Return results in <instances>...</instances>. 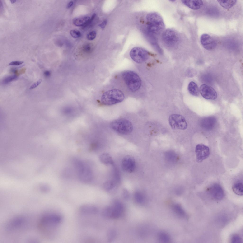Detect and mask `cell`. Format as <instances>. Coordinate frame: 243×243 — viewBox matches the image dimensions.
Instances as JSON below:
<instances>
[{
	"label": "cell",
	"instance_id": "cell-20",
	"mask_svg": "<svg viewBox=\"0 0 243 243\" xmlns=\"http://www.w3.org/2000/svg\"><path fill=\"white\" fill-rule=\"evenodd\" d=\"M99 159L103 163L107 165H112L113 162L110 155L108 153H104L101 154Z\"/></svg>",
	"mask_w": 243,
	"mask_h": 243
},
{
	"label": "cell",
	"instance_id": "cell-13",
	"mask_svg": "<svg viewBox=\"0 0 243 243\" xmlns=\"http://www.w3.org/2000/svg\"><path fill=\"white\" fill-rule=\"evenodd\" d=\"M200 42L202 46L208 50H211L216 47V42L214 39L207 34H202L200 37Z\"/></svg>",
	"mask_w": 243,
	"mask_h": 243
},
{
	"label": "cell",
	"instance_id": "cell-36",
	"mask_svg": "<svg viewBox=\"0 0 243 243\" xmlns=\"http://www.w3.org/2000/svg\"><path fill=\"white\" fill-rule=\"evenodd\" d=\"M123 196L125 199H128L129 197V194L127 190H125L123 192Z\"/></svg>",
	"mask_w": 243,
	"mask_h": 243
},
{
	"label": "cell",
	"instance_id": "cell-37",
	"mask_svg": "<svg viewBox=\"0 0 243 243\" xmlns=\"http://www.w3.org/2000/svg\"><path fill=\"white\" fill-rule=\"evenodd\" d=\"M44 74L45 76L48 77L50 75L51 73L50 71L47 70L44 72Z\"/></svg>",
	"mask_w": 243,
	"mask_h": 243
},
{
	"label": "cell",
	"instance_id": "cell-4",
	"mask_svg": "<svg viewBox=\"0 0 243 243\" xmlns=\"http://www.w3.org/2000/svg\"><path fill=\"white\" fill-rule=\"evenodd\" d=\"M123 92L117 89H113L107 90L102 94L101 101L104 105H110L121 102L124 99Z\"/></svg>",
	"mask_w": 243,
	"mask_h": 243
},
{
	"label": "cell",
	"instance_id": "cell-23",
	"mask_svg": "<svg viewBox=\"0 0 243 243\" xmlns=\"http://www.w3.org/2000/svg\"><path fill=\"white\" fill-rule=\"evenodd\" d=\"M173 208L174 212L178 215L181 217L184 216L185 212L181 205L176 204L173 206Z\"/></svg>",
	"mask_w": 243,
	"mask_h": 243
},
{
	"label": "cell",
	"instance_id": "cell-31",
	"mask_svg": "<svg viewBox=\"0 0 243 243\" xmlns=\"http://www.w3.org/2000/svg\"><path fill=\"white\" fill-rule=\"evenodd\" d=\"M92 45L90 43H87L84 45L83 47L84 51L87 53L90 52L92 49Z\"/></svg>",
	"mask_w": 243,
	"mask_h": 243
},
{
	"label": "cell",
	"instance_id": "cell-12",
	"mask_svg": "<svg viewBox=\"0 0 243 243\" xmlns=\"http://www.w3.org/2000/svg\"><path fill=\"white\" fill-rule=\"evenodd\" d=\"M136 162L133 157L127 156L123 159L122 162V167L125 171L131 173L135 170Z\"/></svg>",
	"mask_w": 243,
	"mask_h": 243
},
{
	"label": "cell",
	"instance_id": "cell-11",
	"mask_svg": "<svg viewBox=\"0 0 243 243\" xmlns=\"http://www.w3.org/2000/svg\"><path fill=\"white\" fill-rule=\"evenodd\" d=\"M195 153L196 161L198 163H200L209 156L210 149L208 146L205 145L199 144L196 146Z\"/></svg>",
	"mask_w": 243,
	"mask_h": 243
},
{
	"label": "cell",
	"instance_id": "cell-22",
	"mask_svg": "<svg viewBox=\"0 0 243 243\" xmlns=\"http://www.w3.org/2000/svg\"><path fill=\"white\" fill-rule=\"evenodd\" d=\"M218 2L222 7L226 9L230 8L236 3L237 0H217Z\"/></svg>",
	"mask_w": 243,
	"mask_h": 243
},
{
	"label": "cell",
	"instance_id": "cell-14",
	"mask_svg": "<svg viewBox=\"0 0 243 243\" xmlns=\"http://www.w3.org/2000/svg\"><path fill=\"white\" fill-rule=\"evenodd\" d=\"M209 191L212 197L216 200H221L224 196V190L219 184L215 183L213 184L210 187Z\"/></svg>",
	"mask_w": 243,
	"mask_h": 243
},
{
	"label": "cell",
	"instance_id": "cell-26",
	"mask_svg": "<svg viewBox=\"0 0 243 243\" xmlns=\"http://www.w3.org/2000/svg\"><path fill=\"white\" fill-rule=\"evenodd\" d=\"M231 241L232 243H241L242 240L241 237L238 235L234 234L231 237Z\"/></svg>",
	"mask_w": 243,
	"mask_h": 243
},
{
	"label": "cell",
	"instance_id": "cell-5",
	"mask_svg": "<svg viewBox=\"0 0 243 243\" xmlns=\"http://www.w3.org/2000/svg\"><path fill=\"white\" fill-rule=\"evenodd\" d=\"M74 163L79 180L85 183H88L91 181L93 176L90 167L84 162L80 160H75Z\"/></svg>",
	"mask_w": 243,
	"mask_h": 243
},
{
	"label": "cell",
	"instance_id": "cell-35",
	"mask_svg": "<svg viewBox=\"0 0 243 243\" xmlns=\"http://www.w3.org/2000/svg\"><path fill=\"white\" fill-rule=\"evenodd\" d=\"M107 23V20H105L101 24H99V26L101 27V28H103L105 27Z\"/></svg>",
	"mask_w": 243,
	"mask_h": 243
},
{
	"label": "cell",
	"instance_id": "cell-25",
	"mask_svg": "<svg viewBox=\"0 0 243 243\" xmlns=\"http://www.w3.org/2000/svg\"><path fill=\"white\" fill-rule=\"evenodd\" d=\"M17 77V76L16 75H11L6 77L2 80V83L4 84H8L15 80Z\"/></svg>",
	"mask_w": 243,
	"mask_h": 243
},
{
	"label": "cell",
	"instance_id": "cell-28",
	"mask_svg": "<svg viewBox=\"0 0 243 243\" xmlns=\"http://www.w3.org/2000/svg\"><path fill=\"white\" fill-rule=\"evenodd\" d=\"M114 185V184L112 182L109 181L106 182L104 183V187L105 189L107 190H109L113 187Z\"/></svg>",
	"mask_w": 243,
	"mask_h": 243
},
{
	"label": "cell",
	"instance_id": "cell-38",
	"mask_svg": "<svg viewBox=\"0 0 243 243\" xmlns=\"http://www.w3.org/2000/svg\"><path fill=\"white\" fill-rule=\"evenodd\" d=\"M26 70V69L25 68H23L20 69L19 71H18L19 75L25 73Z\"/></svg>",
	"mask_w": 243,
	"mask_h": 243
},
{
	"label": "cell",
	"instance_id": "cell-6",
	"mask_svg": "<svg viewBox=\"0 0 243 243\" xmlns=\"http://www.w3.org/2000/svg\"><path fill=\"white\" fill-rule=\"evenodd\" d=\"M110 126L117 132L124 135L130 134L133 129L131 123L124 118L119 119L113 121L111 123Z\"/></svg>",
	"mask_w": 243,
	"mask_h": 243
},
{
	"label": "cell",
	"instance_id": "cell-15",
	"mask_svg": "<svg viewBox=\"0 0 243 243\" xmlns=\"http://www.w3.org/2000/svg\"><path fill=\"white\" fill-rule=\"evenodd\" d=\"M216 122V119L214 117H207L202 120L201 122V126L204 129L207 130L211 129L214 126Z\"/></svg>",
	"mask_w": 243,
	"mask_h": 243
},
{
	"label": "cell",
	"instance_id": "cell-7",
	"mask_svg": "<svg viewBox=\"0 0 243 243\" xmlns=\"http://www.w3.org/2000/svg\"><path fill=\"white\" fill-rule=\"evenodd\" d=\"M162 39L165 45L171 47L176 46L180 41V36L178 32L170 29H166L163 32Z\"/></svg>",
	"mask_w": 243,
	"mask_h": 243
},
{
	"label": "cell",
	"instance_id": "cell-1",
	"mask_svg": "<svg viewBox=\"0 0 243 243\" xmlns=\"http://www.w3.org/2000/svg\"><path fill=\"white\" fill-rule=\"evenodd\" d=\"M62 220V217L59 214H46L42 218L39 222L38 227L39 231L44 237L48 238L54 237Z\"/></svg>",
	"mask_w": 243,
	"mask_h": 243
},
{
	"label": "cell",
	"instance_id": "cell-29",
	"mask_svg": "<svg viewBox=\"0 0 243 243\" xmlns=\"http://www.w3.org/2000/svg\"><path fill=\"white\" fill-rule=\"evenodd\" d=\"M70 33L73 37L75 38L79 37L81 36L80 32L78 30H70Z\"/></svg>",
	"mask_w": 243,
	"mask_h": 243
},
{
	"label": "cell",
	"instance_id": "cell-19",
	"mask_svg": "<svg viewBox=\"0 0 243 243\" xmlns=\"http://www.w3.org/2000/svg\"><path fill=\"white\" fill-rule=\"evenodd\" d=\"M232 189L233 192L236 194L242 195L243 194V182L238 181L236 182L233 185Z\"/></svg>",
	"mask_w": 243,
	"mask_h": 243
},
{
	"label": "cell",
	"instance_id": "cell-39",
	"mask_svg": "<svg viewBox=\"0 0 243 243\" xmlns=\"http://www.w3.org/2000/svg\"><path fill=\"white\" fill-rule=\"evenodd\" d=\"M73 2L72 1H70L67 4V8H69L71 7L73 4Z\"/></svg>",
	"mask_w": 243,
	"mask_h": 243
},
{
	"label": "cell",
	"instance_id": "cell-33",
	"mask_svg": "<svg viewBox=\"0 0 243 243\" xmlns=\"http://www.w3.org/2000/svg\"><path fill=\"white\" fill-rule=\"evenodd\" d=\"M23 63V61H14L10 62L9 64V65H20Z\"/></svg>",
	"mask_w": 243,
	"mask_h": 243
},
{
	"label": "cell",
	"instance_id": "cell-27",
	"mask_svg": "<svg viewBox=\"0 0 243 243\" xmlns=\"http://www.w3.org/2000/svg\"><path fill=\"white\" fill-rule=\"evenodd\" d=\"M134 197L136 201L138 203H142L144 201V198L140 193L136 192L135 194Z\"/></svg>",
	"mask_w": 243,
	"mask_h": 243
},
{
	"label": "cell",
	"instance_id": "cell-17",
	"mask_svg": "<svg viewBox=\"0 0 243 243\" xmlns=\"http://www.w3.org/2000/svg\"><path fill=\"white\" fill-rule=\"evenodd\" d=\"M182 2L189 8L193 10H197L200 9L203 5L201 0H182Z\"/></svg>",
	"mask_w": 243,
	"mask_h": 243
},
{
	"label": "cell",
	"instance_id": "cell-24",
	"mask_svg": "<svg viewBox=\"0 0 243 243\" xmlns=\"http://www.w3.org/2000/svg\"><path fill=\"white\" fill-rule=\"evenodd\" d=\"M158 237L160 241L164 243L168 242L170 239L169 235L164 232H159L158 235Z\"/></svg>",
	"mask_w": 243,
	"mask_h": 243
},
{
	"label": "cell",
	"instance_id": "cell-16",
	"mask_svg": "<svg viewBox=\"0 0 243 243\" xmlns=\"http://www.w3.org/2000/svg\"><path fill=\"white\" fill-rule=\"evenodd\" d=\"M80 212L85 215H90L96 214L98 211L97 208L93 205L85 204L81 206L79 209Z\"/></svg>",
	"mask_w": 243,
	"mask_h": 243
},
{
	"label": "cell",
	"instance_id": "cell-18",
	"mask_svg": "<svg viewBox=\"0 0 243 243\" xmlns=\"http://www.w3.org/2000/svg\"><path fill=\"white\" fill-rule=\"evenodd\" d=\"M90 18L88 16H84L74 18L73 20L74 24L77 26H81L86 25L88 22Z\"/></svg>",
	"mask_w": 243,
	"mask_h": 243
},
{
	"label": "cell",
	"instance_id": "cell-9",
	"mask_svg": "<svg viewBox=\"0 0 243 243\" xmlns=\"http://www.w3.org/2000/svg\"><path fill=\"white\" fill-rule=\"evenodd\" d=\"M169 122L171 127L173 129L185 130L187 127V124L185 118L178 114H172L170 116Z\"/></svg>",
	"mask_w": 243,
	"mask_h": 243
},
{
	"label": "cell",
	"instance_id": "cell-2",
	"mask_svg": "<svg viewBox=\"0 0 243 243\" xmlns=\"http://www.w3.org/2000/svg\"><path fill=\"white\" fill-rule=\"evenodd\" d=\"M146 19L148 30L152 36L159 35L163 30L164 22L162 18L159 14L155 12L149 13L147 15Z\"/></svg>",
	"mask_w": 243,
	"mask_h": 243
},
{
	"label": "cell",
	"instance_id": "cell-30",
	"mask_svg": "<svg viewBox=\"0 0 243 243\" xmlns=\"http://www.w3.org/2000/svg\"><path fill=\"white\" fill-rule=\"evenodd\" d=\"M96 35V31H93L88 34L87 36V38L89 40H93L95 38Z\"/></svg>",
	"mask_w": 243,
	"mask_h": 243
},
{
	"label": "cell",
	"instance_id": "cell-32",
	"mask_svg": "<svg viewBox=\"0 0 243 243\" xmlns=\"http://www.w3.org/2000/svg\"><path fill=\"white\" fill-rule=\"evenodd\" d=\"M42 80L40 79L36 83L33 84L30 87V89H32L35 88L38 86L41 83Z\"/></svg>",
	"mask_w": 243,
	"mask_h": 243
},
{
	"label": "cell",
	"instance_id": "cell-21",
	"mask_svg": "<svg viewBox=\"0 0 243 243\" xmlns=\"http://www.w3.org/2000/svg\"><path fill=\"white\" fill-rule=\"evenodd\" d=\"M188 89L190 94L193 96H197L199 95V89L198 86L193 81H191L189 83Z\"/></svg>",
	"mask_w": 243,
	"mask_h": 243
},
{
	"label": "cell",
	"instance_id": "cell-3",
	"mask_svg": "<svg viewBox=\"0 0 243 243\" xmlns=\"http://www.w3.org/2000/svg\"><path fill=\"white\" fill-rule=\"evenodd\" d=\"M122 78L128 90L132 92L138 91L141 85V80L137 73L132 71H124L121 75Z\"/></svg>",
	"mask_w": 243,
	"mask_h": 243
},
{
	"label": "cell",
	"instance_id": "cell-10",
	"mask_svg": "<svg viewBox=\"0 0 243 243\" xmlns=\"http://www.w3.org/2000/svg\"><path fill=\"white\" fill-rule=\"evenodd\" d=\"M199 92L202 96L205 99L214 100L217 97V93L212 87L206 84L201 85L199 89Z\"/></svg>",
	"mask_w": 243,
	"mask_h": 243
},
{
	"label": "cell",
	"instance_id": "cell-34",
	"mask_svg": "<svg viewBox=\"0 0 243 243\" xmlns=\"http://www.w3.org/2000/svg\"><path fill=\"white\" fill-rule=\"evenodd\" d=\"M96 15L95 14V13H94L93 14V15L91 16V18H90V19L87 23L85 26H86L90 24V23L92 22L93 21V20L95 18L96 16Z\"/></svg>",
	"mask_w": 243,
	"mask_h": 243
},
{
	"label": "cell",
	"instance_id": "cell-8",
	"mask_svg": "<svg viewBox=\"0 0 243 243\" xmlns=\"http://www.w3.org/2000/svg\"><path fill=\"white\" fill-rule=\"evenodd\" d=\"M130 55L135 62L139 63H142L148 58L149 54L145 49L139 47H135L130 51Z\"/></svg>",
	"mask_w": 243,
	"mask_h": 243
}]
</instances>
